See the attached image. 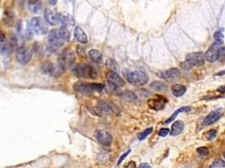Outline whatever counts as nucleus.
<instances>
[{"instance_id": "obj_1", "label": "nucleus", "mask_w": 225, "mask_h": 168, "mask_svg": "<svg viewBox=\"0 0 225 168\" xmlns=\"http://www.w3.org/2000/svg\"><path fill=\"white\" fill-rule=\"evenodd\" d=\"M69 37L70 35L66 26H62L60 29H53L50 30L48 42L52 46L57 47L63 45L65 41H69Z\"/></svg>"}, {"instance_id": "obj_2", "label": "nucleus", "mask_w": 225, "mask_h": 168, "mask_svg": "<svg viewBox=\"0 0 225 168\" xmlns=\"http://www.w3.org/2000/svg\"><path fill=\"white\" fill-rule=\"evenodd\" d=\"M123 75L129 83L134 86H143L149 82V75L142 70H137L132 72L130 70L125 69L123 71Z\"/></svg>"}, {"instance_id": "obj_3", "label": "nucleus", "mask_w": 225, "mask_h": 168, "mask_svg": "<svg viewBox=\"0 0 225 168\" xmlns=\"http://www.w3.org/2000/svg\"><path fill=\"white\" fill-rule=\"evenodd\" d=\"M105 87L102 83H84L77 82L73 85V90L84 95H90L93 92H101Z\"/></svg>"}, {"instance_id": "obj_4", "label": "nucleus", "mask_w": 225, "mask_h": 168, "mask_svg": "<svg viewBox=\"0 0 225 168\" xmlns=\"http://www.w3.org/2000/svg\"><path fill=\"white\" fill-rule=\"evenodd\" d=\"M28 29L30 33L35 34V35H42L47 34L48 28L43 20L41 18L35 17L33 18L30 22L28 24Z\"/></svg>"}, {"instance_id": "obj_5", "label": "nucleus", "mask_w": 225, "mask_h": 168, "mask_svg": "<svg viewBox=\"0 0 225 168\" xmlns=\"http://www.w3.org/2000/svg\"><path fill=\"white\" fill-rule=\"evenodd\" d=\"M73 74L79 77H84V78H94L96 76V73L94 70L93 67L90 66H85V65H75L72 68Z\"/></svg>"}, {"instance_id": "obj_6", "label": "nucleus", "mask_w": 225, "mask_h": 168, "mask_svg": "<svg viewBox=\"0 0 225 168\" xmlns=\"http://www.w3.org/2000/svg\"><path fill=\"white\" fill-rule=\"evenodd\" d=\"M15 56H16V59L20 63L25 65V64H27L30 61V59L32 57V51L29 47L21 46L19 47L16 51Z\"/></svg>"}, {"instance_id": "obj_7", "label": "nucleus", "mask_w": 225, "mask_h": 168, "mask_svg": "<svg viewBox=\"0 0 225 168\" xmlns=\"http://www.w3.org/2000/svg\"><path fill=\"white\" fill-rule=\"evenodd\" d=\"M220 50H221V44L214 42V44H212V46L209 47L208 51L206 52L205 57L209 62L216 61L217 60H218V57H219Z\"/></svg>"}, {"instance_id": "obj_8", "label": "nucleus", "mask_w": 225, "mask_h": 168, "mask_svg": "<svg viewBox=\"0 0 225 168\" xmlns=\"http://www.w3.org/2000/svg\"><path fill=\"white\" fill-rule=\"evenodd\" d=\"M167 103V99L163 96H157L156 98L150 99L147 101L148 106L155 111H158L163 109L164 104Z\"/></svg>"}, {"instance_id": "obj_9", "label": "nucleus", "mask_w": 225, "mask_h": 168, "mask_svg": "<svg viewBox=\"0 0 225 168\" xmlns=\"http://www.w3.org/2000/svg\"><path fill=\"white\" fill-rule=\"evenodd\" d=\"M223 113V108H217L215 110L212 111L211 113H209L208 115L206 116L204 120L202 121V125H210L212 124H214L221 118Z\"/></svg>"}, {"instance_id": "obj_10", "label": "nucleus", "mask_w": 225, "mask_h": 168, "mask_svg": "<svg viewBox=\"0 0 225 168\" xmlns=\"http://www.w3.org/2000/svg\"><path fill=\"white\" fill-rule=\"evenodd\" d=\"M95 136L99 144L103 146H110L112 143V135L105 130H97Z\"/></svg>"}, {"instance_id": "obj_11", "label": "nucleus", "mask_w": 225, "mask_h": 168, "mask_svg": "<svg viewBox=\"0 0 225 168\" xmlns=\"http://www.w3.org/2000/svg\"><path fill=\"white\" fill-rule=\"evenodd\" d=\"M186 60L191 62L193 67H202L204 65L205 56L202 52L191 53L186 55Z\"/></svg>"}, {"instance_id": "obj_12", "label": "nucleus", "mask_w": 225, "mask_h": 168, "mask_svg": "<svg viewBox=\"0 0 225 168\" xmlns=\"http://www.w3.org/2000/svg\"><path fill=\"white\" fill-rule=\"evenodd\" d=\"M44 17L47 23L52 24V25L57 24V23H59L58 14H55L52 9H47L45 10Z\"/></svg>"}, {"instance_id": "obj_13", "label": "nucleus", "mask_w": 225, "mask_h": 168, "mask_svg": "<svg viewBox=\"0 0 225 168\" xmlns=\"http://www.w3.org/2000/svg\"><path fill=\"white\" fill-rule=\"evenodd\" d=\"M106 77H107V81H110L113 83L117 84L119 87H123L125 85V81L116 72L109 71L106 74Z\"/></svg>"}, {"instance_id": "obj_14", "label": "nucleus", "mask_w": 225, "mask_h": 168, "mask_svg": "<svg viewBox=\"0 0 225 168\" xmlns=\"http://www.w3.org/2000/svg\"><path fill=\"white\" fill-rule=\"evenodd\" d=\"M180 75H181L180 70L177 69V68H171V69L166 70V71H164V72H162V73L159 74V77L164 79H173L178 77Z\"/></svg>"}, {"instance_id": "obj_15", "label": "nucleus", "mask_w": 225, "mask_h": 168, "mask_svg": "<svg viewBox=\"0 0 225 168\" xmlns=\"http://www.w3.org/2000/svg\"><path fill=\"white\" fill-rule=\"evenodd\" d=\"M74 37H75L77 41H79V43L86 44L88 42L87 35L85 34V32L84 31V29L81 27L77 26L74 29Z\"/></svg>"}, {"instance_id": "obj_16", "label": "nucleus", "mask_w": 225, "mask_h": 168, "mask_svg": "<svg viewBox=\"0 0 225 168\" xmlns=\"http://www.w3.org/2000/svg\"><path fill=\"white\" fill-rule=\"evenodd\" d=\"M27 5L30 11L34 14H37L42 9V3L41 0H28Z\"/></svg>"}, {"instance_id": "obj_17", "label": "nucleus", "mask_w": 225, "mask_h": 168, "mask_svg": "<svg viewBox=\"0 0 225 168\" xmlns=\"http://www.w3.org/2000/svg\"><path fill=\"white\" fill-rule=\"evenodd\" d=\"M184 130V123L181 120H177L172 125L171 130H170V135L176 136L183 131Z\"/></svg>"}, {"instance_id": "obj_18", "label": "nucleus", "mask_w": 225, "mask_h": 168, "mask_svg": "<svg viewBox=\"0 0 225 168\" xmlns=\"http://www.w3.org/2000/svg\"><path fill=\"white\" fill-rule=\"evenodd\" d=\"M171 90H172L173 95L175 97H181L185 94L186 91V87L181 84H174L171 87Z\"/></svg>"}, {"instance_id": "obj_19", "label": "nucleus", "mask_w": 225, "mask_h": 168, "mask_svg": "<svg viewBox=\"0 0 225 168\" xmlns=\"http://www.w3.org/2000/svg\"><path fill=\"white\" fill-rule=\"evenodd\" d=\"M89 56L90 57V59L94 62H96V63H101L102 62L103 55L98 50H90L89 51Z\"/></svg>"}, {"instance_id": "obj_20", "label": "nucleus", "mask_w": 225, "mask_h": 168, "mask_svg": "<svg viewBox=\"0 0 225 168\" xmlns=\"http://www.w3.org/2000/svg\"><path fill=\"white\" fill-rule=\"evenodd\" d=\"M58 17H59V23H61L63 24V26H66V25H73L74 24V20L72 16L68 15H64V14H58Z\"/></svg>"}, {"instance_id": "obj_21", "label": "nucleus", "mask_w": 225, "mask_h": 168, "mask_svg": "<svg viewBox=\"0 0 225 168\" xmlns=\"http://www.w3.org/2000/svg\"><path fill=\"white\" fill-rule=\"evenodd\" d=\"M191 107H182V108H178L177 110H176L174 113H173V114L171 116H170V118L168 119H166L165 120V124H169V123H170V122H172L174 119H176V117L179 115V113H186V112H189V111H191Z\"/></svg>"}, {"instance_id": "obj_22", "label": "nucleus", "mask_w": 225, "mask_h": 168, "mask_svg": "<svg viewBox=\"0 0 225 168\" xmlns=\"http://www.w3.org/2000/svg\"><path fill=\"white\" fill-rule=\"evenodd\" d=\"M107 86H108V88L109 90L111 91V93H112L113 94H115V95L121 96V97H122L123 92L120 89V87H119L118 85L113 83V82H111L110 81H107Z\"/></svg>"}, {"instance_id": "obj_23", "label": "nucleus", "mask_w": 225, "mask_h": 168, "mask_svg": "<svg viewBox=\"0 0 225 168\" xmlns=\"http://www.w3.org/2000/svg\"><path fill=\"white\" fill-rule=\"evenodd\" d=\"M122 98L123 99H125L126 101L132 102V103H135V102H137V100H138L137 96L133 92H131V91H125V92H123Z\"/></svg>"}, {"instance_id": "obj_24", "label": "nucleus", "mask_w": 225, "mask_h": 168, "mask_svg": "<svg viewBox=\"0 0 225 168\" xmlns=\"http://www.w3.org/2000/svg\"><path fill=\"white\" fill-rule=\"evenodd\" d=\"M150 87H152L153 89L156 90V91H166L167 90L166 84L159 81L152 82V83L150 84Z\"/></svg>"}, {"instance_id": "obj_25", "label": "nucleus", "mask_w": 225, "mask_h": 168, "mask_svg": "<svg viewBox=\"0 0 225 168\" xmlns=\"http://www.w3.org/2000/svg\"><path fill=\"white\" fill-rule=\"evenodd\" d=\"M223 31H224V29L223 28H221L218 30H217L215 33H214V40L216 42L219 43L222 45L223 43V38H224V35H223Z\"/></svg>"}, {"instance_id": "obj_26", "label": "nucleus", "mask_w": 225, "mask_h": 168, "mask_svg": "<svg viewBox=\"0 0 225 168\" xmlns=\"http://www.w3.org/2000/svg\"><path fill=\"white\" fill-rule=\"evenodd\" d=\"M41 68H42L43 73H47V74H54V73L56 72L55 67L53 65V63H51V62L44 63Z\"/></svg>"}, {"instance_id": "obj_27", "label": "nucleus", "mask_w": 225, "mask_h": 168, "mask_svg": "<svg viewBox=\"0 0 225 168\" xmlns=\"http://www.w3.org/2000/svg\"><path fill=\"white\" fill-rule=\"evenodd\" d=\"M106 64V67H108L109 69L112 71V72H118L119 70H120V67L118 66V64L117 63V61H115L114 60H112V59H109L106 61L105 62Z\"/></svg>"}, {"instance_id": "obj_28", "label": "nucleus", "mask_w": 225, "mask_h": 168, "mask_svg": "<svg viewBox=\"0 0 225 168\" xmlns=\"http://www.w3.org/2000/svg\"><path fill=\"white\" fill-rule=\"evenodd\" d=\"M152 131H153V128L152 127L149 128V129H146L145 130L143 131L142 133H140L139 135H138V137H137V138H138V139H139V140H143V139H146L149 134L152 133Z\"/></svg>"}, {"instance_id": "obj_29", "label": "nucleus", "mask_w": 225, "mask_h": 168, "mask_svg": "<svg viewBox=\"0 0 225 168\" xmlns=\"http://www.w3.org/2000/svg\"><path fill=\"white\" fill-rule=\"evenodd\" d=\"M209 168H225V163L222 160L217 159L213 162Z\"/></svg>"}, {"instance_id": "obj_30", "label": "nucleus", "mask_w": 225, "mask_h": 168, "mask_svg": "<svg viewBox=\"0 0 225 168\" xmlns=\"http://www.w3.org/2000/svg\"><path fill=\"white\" fill-rule=\"evenodd\" d=\"M181 67L183 70H185V71H188V70H190L192 68L193 65L191 64V62L189 60H186V61H183V62H181Z\"/></svg>"}, {"instance_id": "obj_31", "label": "nucleus", "mask_w": 225, "mask_h": 168, "mask_svg": "<svg viewBox=\"0 0 225 168\" xmlns=\"http://www.w3.org/2000/svg\"><path fill=\"white\" fill-rule=\"evenodd\" d=\"M217 136V131L215 130H208L207 133L205 134V137L208 140H212Z\"/></svg>"}, {"instance_id": "obj_32", "label": "nucleus", "mask_w": 225, "mask_h": 168, "mask_svg": "<svg viewBox=\"0 0 225 168\" xmlns=\"http://www.w3.org/2000/svg\"><path fill=\"white\" fill-rule=\"evenodd\" d=\"M196 151H197V153H198L199 155H201V156H207V155H208V153H209V151H208V148L204 147V146L197 148Z\"/></svg>"}, {"instance_id": "obj_33", "label": "nucleus", "mask_w": 225, "mask_h": 168, "mask_svg": "<svg viewBox=\"0 0 225 168\" xmlns=\"http://www.w3.org/2000/svg\"><path fill=\"white\" fill-rule=\"evenodd\" d=\"M170 130L168 129V128H162L161 130H158V135L161 137H165L168 135V134L170 133Z\"/></svg>"}, {"instance_id": "obj_34", "label": "nucleus", "mask_w": 225, "mask_h": 168, "mask_svg": "<svg viewBox=\"0 0 225 168\" xmlns=\"http://www.w3.org/2000/svg\"><path fill=\"white\" fill-rule=\"evenodd\" d=\"M130 152H131V150H128L126 152H125V153L123 154L122 156H121V157L119 158V160H118V161H117V165H120L121 163L123 161V160L125 159V158L128 156L129 154H130Z\"/></svg>"}, {"instance_id": "obj_35", "label": "nucleus", "mask_w": 225, "mask_h": 168, "mask_svg": "<svg viewBox=\"0 0 225 168\" xmlns=\"http://www.w3.org/2000/svg\"><path fill=\"white\" fill-rule=\"evenodd\" d=\"M218 60L221 61H225V47H222L221 50H220L219 57H218Z\"/></svg>"}, {"instance_id": "obj_36", "label": "nucleus", "mask_w": 225, "mask_h": 168, "mask_svg": "<svg viewBox=\"0 0 225 168\" xmlns=\"http://www.w3.org/2000/svg\"><path fill=\"white\" fill-rule=\"evenodd\" d=\"M124 168H136V163L134 161H130L127 165L125 166Z\"/></svg>"}, {"instance_id": "obj_37", "label": "nucleus", "mask_w": 225, "mask_h": 168, "mask_svg": "<svg viewBox=\"0 0 225 168\" xmlns=\"http://www.w3.org/2000/svg\"><path fill=\"white\" fill-rule=\"evenodd\" d=\"M217 91L220 93H225V86H220V87L217 89Z\"/></svg>"}, {"instance_id": "obj_38", "label": "nucleus", "mask_w": 225, "mask_h": 168, "mask_svg": "<svg viewBox=\"0 0 225 168\" xmlns=\"http://www.w3.org/2000/svg\"><path fill=\"white\" fill-rule=\"evenodd\" d=\"M138 168H150V165L149 163H142Z\"/></svg>"}, {"instance_id": "obj_39", "label": "nucleus", "mask_w": 225, "mask_h": 168, "mask_svg": "<svg viewBox=\"0 0 225 168\" xmlns=\"http://www.w3.org/2000/svg\"><path fill=\"white\" fill-rule=\"evenodd\" d=\"M49 1V3L51 5H55L57 2V0H48Z\"/></svg>"}, {"instance_id": "obj_40", "label": "nucleus", "mask_w": 225, "mask_h": 168, "mask_svg": "<svg viewBox=\"0 0 225 168\" xmlns=\"http://www.w3.org/2000/svg\"><path fill=\"white\" fill-rule=\"evenodd\" d=\"M222 75H225V70L222 71V72H220V73H217L216 76H222Z\"/></svg>"}, {"instance_id": "obj_41", "label": "nucleus", "mask_w": 225, "mask_h": 168, "mask_svg": "<svg viewBox=\"0 0 225 168\" xmlns=\"http://www.w3.org/2000/svg\"><path fill=\"white\" fill-rule=\"evenodd\" d=\"M223 157H224V159H225V152L223 153Z\"/></svg>"}]
</instances>
